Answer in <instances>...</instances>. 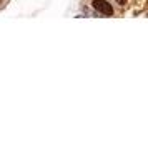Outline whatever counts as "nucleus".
Here are the masks:
<instances>
[{"mask_svg":"<svg viewBox=\"0 0 148 143\" xmlns=\"http://www.w3.org/2000/svg\"><path fill=\"white\" fill-rule=\"evenodd\" d=\"M92 3H93V8L98 10L100 14L107 15V17L113 15V7H112V3H108V0H93Z\"/></svg>","mask_w":148,"mask_h":143,"instance_id":"f257e3e1","label":"nucleus"},{"mask_svg":"<svg viewBox=\"0 0 148 143\" xmlns=\"http://www.w3.org/2000/svg\"><path fill=\"white\" fill-rule=\"evenodd\" d=\"M116 2H118L120 5H125V3H127V0H116Z\"/></svg>","mask_w":148,"mask_h":143,"instance_id":"f03ea898","label":"nucleus"}]
</instances>
